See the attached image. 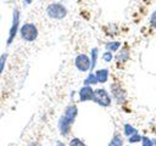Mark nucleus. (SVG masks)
<instances>
[{
	"mask_svg": "<svg viewBox=\"0 0 156 146\" xmlns=\"http://www.w3.org/2000/svg\"><path fill=\"white\" fill-rule=\"evenodd\" d=\"M20 35L21 38L27 41V43H32L34 40H37L38 35H39V30L37 28V26L32 22H27V23H23L20 28Z\"/></svg>",
	"mask_w": 156,
	"mask_h": 146,
	"instance_id": "obj_2",
	"label": "nucleus"
},
{
	"mask_svg": "<svg viewBox=\"0 0 156 146\" xmlns=\"http://www.w3.org/2000/svg\"><path fill=\"white\" fill-rule=\"evenodd\" d=\"M107 146H123V137L119 133H115Z\"/></svg>",
	"mask_w": 156,
	"mask_h": 146,
	"instance_id": "obj_13",
	"label": "nucleus"
},
{
	"mask_svg": "<svg viewBox=\"0 0 156 146\" xmlns=\"http://www.w3.org/2000/svg\"><path fill=\"white\" fill-rule=\"evenodd\" d=\"M67 7L61 2H51L46 6V15L49 18L55 21H61L67 16Z\"/></svg>",
	"mask_w": 156,
	"mask_h": 146,
	"instance_id": "obj_1",
	"label": "nucleus"
},
{
	"mask_svg": "<svg viewBox=\"0 0 156 146\" xmlns=\"http://www.w3.org/2000/svg\"><path fill=\"white\" fill-rule=\"evenodd\" d=\"M128 58H129V50L128 49H119L118 50V54L116 55V60L118 61V62H126V61H128Z\"/></svg>",
	"mask_w": 156,
	"mask_h": 146,
	"instance_id": "obj_12",
	"label": "nucleus"
},
{
	"mask_svg": "<svg viewBox=\"0 0 156 146\" xmlns=\"http://www.w3.org/2000/svg\"><path fill=\"white\" fill-rule=\"evenodd\" d=\"M135 133H138V130H136L133 125H130V124H128V123H126V124L123 125V134H124V136L129 137L130 135H133V134H135Z\"/></svg>",
	"mask_w": 156,
	"mask_h": 146,
	"instance_id": "obj_16",
	"label": "nucleus"
},
{
	"mask_svg": "<svg viewBox=\"0 0 156 146\" xmlns=\"http://www.w3.org/2000/svg\"><path fill=\"white\" fill-rule=\"evenodd\" d=\"M99 82H98V78H96V75H95V73L94 72H89V74H88V77L84 79V82H83V84L84 85H96Z\"/></svg>",
	"mask_w": 156,
	"mask_h": 146,
	"instance_id": "obj_14",
	"label": "nucleus"
},
{
	"mask_svg": "<svg viewBox=\"0 0 156 146\" xmlns=\"http://www.w3.org/2000/svg\"><path fill=\"white\" fill-rule=\"evenodd\" d=\"M63 116L73 124L77 116H78V107L76 105H68L66 108H65V112H63Z\"/></svg>",
	"mask_w": 156,
	"mask_h": 146,
	"instance_id": "obj_9",
	"label": "nucleus"
},
{
	"mask_svg": "<svg viewBox=\"0 0 156 146\" xmlns=\"http://www.w3.org/2000/svg\"><path fill=\"white\" fill-rule=\"evenodd\" d=\"M32 1H33V0H24V4H26V5H30Z\"/></svg>",
	"mask_w": 156,
	"mask_h": 146,
	"instance_id": "obj_24",
	"label": "nucleus"
},
{
	"mask_svg": "<svg viewBox=\"0 0 156 146\" xmlns=\"http://www.w3.org/2000/svg\"><path fill=\"white\" fill-rule=\"evenodd\" d=\"M121 45H122L121 41H118V40H111V41H107L105 44V49L107 51H111V52H117L121 49Z\"/></svg>",
	"mask_w": 156,
	"mask_h": 146,
	"instance_id": "obj_11",
	"label": "nucleus"
},
{
	"mask_svg": "<svg viewBox=\"0 0 156 146\" xmlns=\"http://www.w3.org/2000/svg\"><path fill=\"white\" fill-rule=\"evenodd\" d=\"M0 19H1V16H0Z\"/></svg>",
	"mask_w": 156,
	"mask_h": 146,
	"instance_id": "obj_26",
	"label": "nucleus"
},
{
	"mask_svg": "<svg viewBox=\"0 0 156 146\" xmlns=\"http://www.w3.org/2000/svg\"><path fill=\"white\" fill-rule=\"evenodd\" d=\"M57 128H58V131L62 136H67L69 133H71V128H72V123L62 114L58 119V123H57Z\"/></svg>",
	"mask_w": 156,
	"mask_h": 146,
	"instance_id": "obj_7",
	"label": "nucleus"
},
{
	"mask_svg": "<svg viewBox=\"0 0 156 146\" xmlns=\"http://www.w3.org/2000/svg\"><path fill=\"white\" fill-rule=\"evenodd\" d=\"M156 144V140H151L149 136L141 137V146H154Z\"/></svg>",
	"mask_w": 156,
	"mask_h": 146,
	"instance_id": "obj_17",
	"label": "nucleus"
},
{
	"mask_svg": "<svg viewBox=\"0 0 156 146\" xmlns=\"http://www.w3.org/2000/svg\"><path fill=\"white\" fill-rule=\"evenodd\" d=\"M28 146H40V145H38L37 142H32V144H29Z\"/></svg>",
	"mask_w": 156,
	"mask_h": 146,
	"instance_id": "obj_25",
	"label": "nucleus"
},
{
	"mask_svg": "<svg viewBox=\"0 0 156 146\" xmlns=\"http://www.w3.org/2000/svg\"><path fill=\"white\" fill-rule=\"evenodd\" d=\"M111 94H112V97L116 100V102H118V103L124 102V100H126V92H124L123 88H121L119 85L112 84L111 85Z\"/></svg>",
	"mask_w": 156,
	"mask_h": 146,
	"instance_id": "obj_8",
	"label": "nucleus"
},
{
	"mask_svg": "<svg viewBox=\"0 0 156 146\" xmlns=\"http://www.w3.org/2000/svg\"><path fill=\"white\" fill-rule=\"evenodd\" d=\"M94 89L91 88V85H83L79 91H78V95H79V101L80 102H87V101H93V97H94Z\"/></svg>",
	"mask_w": 156,
	"mask_h": 146,
	"instance_id": "obj_6",
	"label": "nucleus"
},
{
	"mask_svg": "<svg viewBox=\"0 0 156 146\" xmlns=\"http://www.w3.org/2000/svg\"><path fill=\"white\" fill-rule=\"evenodd\" d=\"M56 146H66L62 141H56Z\"/></svg>",
	"mask_w": 156,
	"mask_h": 146,
	"instance_id": "obj_23",
	"label": "nucleus"
},
{
	"mask_svg": "<svg viewBox=\"0 0 156 146\" xmlns=\"http://www.w3.org/2000/svg\"><path fill=\"white\" fill-rule=\"evenodd\" d=\"M98 57H99V49L98 47H93L90 51V60H91V71L96 67V62H98Z\"/></svg>",
	"mask_w": 156,
	"mask_h": 146,
	"instance_id": "obj_15",
	"label": "nucleus"
},
{
	"mask_svg": "<svg viewBox=\"0 0 156 146\" xmlns=\"http://www.w3.org/2000/svg\"><path fill=\"white\" fill-rule=\"evenodd\" d=\"M112 58H113V52L105 50V52L102 54V60H104L105 62H111Z\"/></svg>",
	"mask_w": 156,
	"mask_h": 146,
	"instance_id": "obj_21",
	"label": "nucleus"
},
{
	"mask_svg": "<svg viewBox=\"0 0 156 146\" xmlns=\"http://www.w3.org/2000/svg\"><path fill=\"white\" fill-rule=\"evenodd\" d=\"M20 11L17 9L13 10L12 12V22H11V26H10V29H9V36H7V40H6V45H11L17 35V33L20 32Z\"/></svg>",
	"mask_w": 156,
	"mask_h": 146,
	"instance_id": "obj_4",
	"label": "nucleus"
},
{
	"mask_svg": "<svg viewBox=\"0 0 156 146\" xmlns=\"http://www.w3.org/2000/svg\"><path fill=\"white\" fill-rule=\"evenodd\" d=\"M150 26L154 29H156V10H154L152 13L150 15Z\"/></svg>",
	"mask_w": 156,
	"mask_h": 146,
	"instance_id": "obj_22",
	"label": "nucleus"
},
{
	"mask_svg": "<svg viewBox=\"0 0 156 146\" xmlns=\"http://www.w3.org/2000/svg\"><path fill=\"white\" fill-rule=\"evenodd\" d=\"M6 60H7V54L4 52V54L0 56V75H1V73L4 72L5 64H6Z\"/></svg>",
	"mask_w": 156,
	"mask_h": 146,
	"instance_id": "obj_20",
	"label": "nucleus"
},
{
	"mask_svg": "<svg viewBox=\"0 0 156 146\" xmlns=\"http://www.w3.org/2000/svg\"><path fill=\"white\" fill-rule=\"evenodd\" d=\"M68 146H87V145H85L84 141H82L79 137H72V139L69 140Z\"/></svg>",
	"mask_w": 156,
	"mask_h": 146,
	"instance_id": "obj_18",
	"label": "nucleus"
},
{
	"mask_svg": "<svg viewBox=\"0 0 156 146\" xmlns=\"http://www.w3.org/2000/svg\"><path fill=\"white\" fill-rule=\"evenodd\" d=\"M141 135H139L138 133H135V134H133V135H130L129 137H128V142L129 144H135V142H141Z\"/></svg>",
	"mask_w": 156,
	"mask_h": 146,
	"instance_id": "obj_19",
	"label": "nucleus"
},
{
	"mask_svg": "<svg viewBox=\"0 0 156 146\" xmlns=\"http://www.w3.org/2000/svg\"><path fill=\"white\" fill-rule=\"evenodd\" d=\"M93 101L95 103H98L101 107H110L112 103V96L110 95V92L104 89V88H98L94 91V97Z\"/></svg>",
	"mask_w": 156,
	"mask_h": 146,
	"instance_id": "obj_3",
	"label": "nucleus"
},
{
	"mask_svg": "<svg viewBox=\"0 0 156 146\" xmlns=\"http://www.w3.org/2000/svg\"><path fill=\"white\" fill-rule=\"evenodd\" d=\"M74 66L79 72H90L91 71V60L90 56L85 54H79L74 58Z\"/></svg>",
	"mask_w": 156,
	"mask_h": 146,
	"instance_id": "obj_5",
	"label": "nucleus"
},
{
	"mask_svg": "<svg viewBox=\"0 0 156 146\" xmlns=\"http://www.w3.org/2000/svg\"><path fill=\"white\" fill-rule=\"evenodd\" d=\"M95 75L98 78V82L100 84H104L108 80V75H110V71L107 68H100V69H96L95 72Z\"/></svg>",
	"mask_w": 156,
	"mask_h": 146,
	"instance_id": "obj_10",
	"label": "nucleus"
}]
</instances>
